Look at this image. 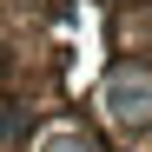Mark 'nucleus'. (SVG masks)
Segmentation results:
<instances>
[{
  "mask_svg": "<svg viewBox=\"0 0 152 152\" xmlns=\"http://www.w3.org/2000/svg\"><path fill=\"white\" fill-rule=\"evenodd\" d=\"M113 119L119 126H152V80H139V73H126V80H113Z\"/></svg>",
  "mask_w": 152,
  "mask_h": 152,
  "instance_id": "1",
  "label": "nucleus"
},
{
  "mask_svg": "<svg viewBox=\"0 0 152 152\" xmlns=\"http://www.w3.org/2000/svg\"><path fill=\"white\" fill-rule=\"evenodd\" d=\"M46 152H93L86 139H73V132H53V139H46Z\"/></svg>",
  "mask_w": 152,
  "mask_h": 152,
  "instance_id": "2",
  "label": "nucleus"
}]
</instances>
